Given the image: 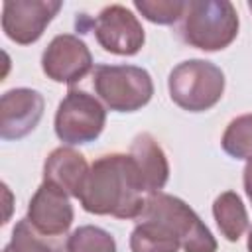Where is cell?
Returning a JSON list of instances; mask_svg holds the SVG:
<instances>
[{"label":"cell","instance_id":"1","mask_svg":"<svg viewBox=\"0 0 252 252\" xmlns=\"http://www.w3.org/2000/svg\"><path fill=\"white\" fill-rule=\"evenodd\" d=\"M146 197L132 156L106 154L91 163L79 201L91 215L138 219L144 211Z\"/></svg>","mask_w":252,"mask_h":252},{"label":"cell","instance_id":"2","mask_svg":"<svg viewBox=\"0 0 252 252\" xmlns=\"http://www.w3.org/2000/svg\"><path fill=\"white\" fill-rule=\"evenodd\" d=\"M238 14L228 0H189L179 20L181 39L203 51H220L238 35Z\"/></svg>","mask_w":252,"mask_h":252},{"label":"cell","instance_id":"3","mask_svg":"<svg viewBox=\"0 0 252 252\" xmlns=\"http://www.w3.org/2000/svg\"><path fill=\"white\" fill-rule=\"evenodd\" d=\"M171 100L187 112L213 108L224 93V73L211 61L187 59L175 65L167 79Z\"/></svg>","mask_w":252,"mask_h":252},{"label":"cell","instance_id":"4","mask_svg":"<svg viewBox=\"0 0 252 252\" xmlns=\"http://www.w3.org/2000/svg\"><path fill=\"white\" fill-rule=\"evenodd\" d=\"M91 79L98 100L114 112H136L154 96L150 73L136 65H96Z\"/></svg>","mask_w":252,"mask_h":252},{"label":"cell","instance_id":"5","mask_svg":"<svg viewBox=\"0 0 252 252\" xmlns=\"http://www.w3.org/2000/svg\"><path fill=\"white\" fill-rule=\"evenodd\" d=\"M140 217H152L163 222L181 242L185 252H217V240L199 215L179 197L169 193H154L146 197Z\"/></svg>","mask_w":252,"mask_h":252},{"label":"cell","instance_id":"6","mask_svg":"<svg viewBox=\"0 0 252 252\" xmlns=\"http://www.w3.org/2000/svg\"><path fill=\"white\" fill-rule=\"evenodd\" d=\"M106 124L104 104L81 89H69L55 112V134L63 144L94 142Z\"/></svg>","mask_w":252,"mask_h":252},{"label":"cell","instance_id":"7","mask_svg":"<svg viewBox=\"0 0 252 252\" xmlns=\"http://www.w3.org/2000/svg\"><path fill=\"white\" fill-rule=\"evenodd\" d=\"M93 32L98 45L114 55H136L146 41L140 20L122 4L102 8L93 22Z\"/></svg>","mask_w":252,"mask_h":252},{"label":"cell","instance_id":"8","mask_svg":"<svg viewBox=\"0 0 252 252\" xmlns=\"http://www.w3.org/2000/svg\"><path fill=\"white\" fill-rule=\"evenodd\" d=\"M61 8V0H6L2 4V30L8 39L20 45L35 43Z\"/></svg>","mask_w":252,"mask_h":252},{"label":"cell","instance_id":"9","mask_svg":"<svg viewBox=\"0 0 252 252\" xmlns=\"http://www.w3.org/2000/svg\"><path fill=\"white\" fill-rule=\"evenodd\" d=\"M41 69L47 79L73 85L93 73V55L79 35L59 33L43 49Z\"/></svg>","mask_w":252,"mask_h":252},{"label":"cell","instance_id":"10","mask_svg":"<svg viewBox=\"0 0 252 252\" xmlns=\"http://www.w3.org/2000/svg\"><path fill=\"white\" fill-rule=\"evenodd\" d=\"M73 217L75 213L69 195L63 189L43 181L30 199L26 219L39 234L63 240L69 226L73 224Z\"/></svg>","mask_w":252,"mask_h":252},{"label":"cell","instance_id":"11","mask_svg":"<svg viewBox=\"0 0 252 252\" xmlns=\"http://www.w3.org/2000/svg\"><path fill=\"white\" fill-rule=\"evenodd\" d=\"M45 100L41 93L18 87L10 89L0 98V138L22 140L35 130L43 116Z\"/></svg>","mask_w":252,"mask_h":252},{"label":"cell","instance_id":"12","mask_svg":"<svg viewBox=\"0 0 252 252\" xmlns=\"http://www.w3.org/2000/svg\"><path fill=\"white\" fill-rule=\"evenodd\" d=\"M89 163L85 156L69 146L55 148L43 163V181L63 189L69 197L79 199L87 173H89Z\"/></svg>","mask_w":252,"mask_h":252},{"label":"cell","instance_id":"13","mask_svg":"<svg viewBox=\"0 0 252 252\" xmlns=\"http://www.w3.org/2000/svg\"><path fill=\"white\" fill-rule=\"evenodd\" d=\"M128 154L132 156V159L138 167L146 195L159 193L169 179V163H167V156L161 150V146L158 144V140L152 134L142 132L132 140Z\"/></svg>","mask_w":252,"mask_h":252},{"label":"cell","instance_id":"14","mask_svg":"<svg viewBox=\"0 0 252 252\" xmlns=\"http://www.w3.org/2000/svg\"><path fill=\"white\" fill-rule=\"evenodd\" d=\"M179 248L181 242L163 222L152 217H138L130 234L132 252H179Z\"/></svg>","mask_w":252,"mask_h":252},{"label":"cell","instance_id":"15","mask_svg":"<svg viewBox=\"0 0 252 252\" xmlns=\"http://www.w3.org/2000/svg\"><path fill=\"white\" fill-rule=\"evenodd\" d=\"M213 217L220 234L228 242H236L248 228V213L242 199L234 191L220 193L213 203Z\"/></svg>","mask_w":252,"mask_h":252},{"label":"cell","instance_id":"16","mask_svg":"<svg viewBox=\"0 0 252 252\" xmlns=\"http://www.w3.org/2000/svg\"><path fill=\"white\" fill-rule=\"evenodd\" d=\"M67 242L39 234L28 219L16 222L10 242L2 252H63Z\"/></svg>","mask_w":252,"mask_h":252},{"label":"cell","instance_id":"17","mask_svg":"<svg viewBox=\"0 0 252 252\" xmlns=\"http://www.w3.org/2000/svg\"><path fill=\"white\" fill-rule=\"evenodd\" d=\"M220 146L234 159H252V112L240 114L228 122Z\"/></svg>","mask_w":252,"mask_h":252},{"label":"cell","instance_id":"18","mask_svg":"<svg viewBox=\"0 0 252 252\" xmlns=\"http://www.w3.org/2000/svg\"><path fill=\"white\" fill-rule=\"evenodd\" d=\"M65 252H116V240L108 230L85 224L67 236Z\"/></svg>","mask_w":252,"mask_h":252},{"label":"cell","instance_id":"19","mask_svg":"<svg viewBox=\"0 0 252 252\" xmlns=\"http://www.w3.org/2000/svg\"><path fill=\"white\" fill-rule=\"evenodd\" d=\"M134 8L148 22L169 26L181 20L185 2L183 0H134Z\"/></svg>","mask_w":252,"mask_h":252},{"label":"cell","instance_id":"20","mask_svg":"<svg viewBox=\"0 0 252 252\" xmlns=\"http://www.w3.org/2000/svg\"><path fill=\"white\" fill-rule=\"evenodd\" d=\"M242 181H244V191H246L248 199L252 201V159H248L246 165H244V177H242Z\"/></svg>","mask_w":252,"mask_h":252},{"label":"cell","instance_id":"21","mask_svg":"<svg viewBox=\"0 0 252 252\" xmlns=\"http://www.w3.org/2000/svg\"><path fill=\"white\" fill-rule=\"evenodd\" d=\"M248 252H252V228L248 232Z\"/></svg>","mask_w":252,"mask_h":252},{"label":"cell","instance_id":"22","mask_svg":"<svg viewBox=\"0 0 252 252\" xmlns=\"http://www.w3.org/2000/svg\"><path fill=\"white\" fill-rule=\"evenodd\" d=\"M248 8H250V12H252V0H250V2H248Z\"/></svg>","mask_w":252,"mask_h":252}]
</instances>
